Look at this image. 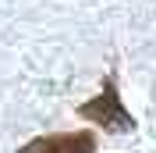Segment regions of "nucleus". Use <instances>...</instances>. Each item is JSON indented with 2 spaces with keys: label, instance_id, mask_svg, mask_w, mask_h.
Here are the masks:
<instances>
[{
  "label": "nucleus",
  "instance_id": "f257e3e1",
  "mask_svg": "<svg viewBox=\"0 0 156 153\" xmlns=\"http://www.w3.org/2000/svg\"><path fill=\"white\" fill-rule=\"evenodd\" d=\"M78 114L85 118V121H96V125H103V128H110V132H131V128H135L131 114L124 110L121 96H117L114 78L103 82V93H99L96 100H89V103L78 107Z\"/></svg>",
  "mask_w": 156,
  "mask_h": 153
},
{
  "label": "nucleus",
  "instance_id": "f03ea898",
  "mask_svg": "<svg viewBox=\"0 0 156 153\" xmlns=\"http://www.w3.org/2000/svg\"><path fill=\"white\" fill-rule=\"evenodd\" d=\"M96 150V139L89 132H78V135H53L50 143V153H92Z\"/></svg>",
  "mask_w": 156,
  "mask_h": 153
},
{
  "label": "nucleus",
  "instance_id": "7ed1b4c3",
  "mask_svg": "<svg viewBox=\"0 0 156 153\" xmlns=\"http://www.w3.org/2000/svg\"><path fill=\"white\" fill-rule=\"evenodd\" d=\"M50 143H53V139H32V143L21 146L18 153H50Z\"/></svg>",
  "mask_w": 156,
  "mask_h": 153
}]
</instances>
